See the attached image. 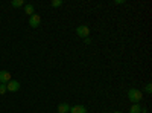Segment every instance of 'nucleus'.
<instances>
[{
  "label": "nucleus",
  "instance_id": "nucleus-1",
  "mask_svg": "<svg viewBox=\"0 0 152 113\" xmlns=\"http://www.w3.org/2000/svg\"><path fill=\"white\" fill-rule=\"evenodd\" d=\"M128 98L132 104H140V101L143 99V93L138 89H129L128 90Z\"/></svg>",
  "mask_w": 152,
  "mask_h": 113
},
{
  "label": "nucleus",
  "instance_id": "nucleus-2",
  "mask_svg": "<svg viewBox=\"0 0 152 113\" xmlns=\"http://www.w3.org/2000/svg\"><path fill=\"white\" fill-rule=\"evenodd\" d=\"M76 34H78V37H81V38H87V37L90 35V28H88L87 24H79V26L76 28Z\"/></svg>",
  "mask_w": 152,
  "mask_h": 113
},
{
  "label": "nucleus",
  "instance_id": "nucleus-3",
  "mask_svg": "<svg viewBox=\"0 0 152 113\" xmlns=\"http://www.w3.org/2000/svg\"><path fill=\"white\" fill-rule=\"evenodd\" d=\"M6 90H9V92H18L20 90V83L15 81V80H11L6 84Z\"/></svg>",
  "mask_w": 152,
  "mask_h": 113
},
{
  "label": "nucleus",
  "instance_id": "nucleus-4",
  "mask_svg": "<svg viewBox=\"0 0 152 113\" xmlns=\"http://www.w3.org/2000/svg\"><path fill=\"white\" fill-rule=\"evenodd\" d=\"M29 24L32 28H38L41 24V17L38 16V14H34V16H31L29 17Z\"/></svg>",
  "mask_w": 152,
  "mask_h": 113
},
{
  "label": "nucleus",
  "instance_id": "nucleus-5",
  "mask_svg": "<svg viewBox=\"0 0 152 113\" xmlns=\"http://www.w3.org/2000/svg\"><path fill=\"white\" fill-rule=\"evenodd\" d=\"M11 81V73L8 70H0V84H8Z\"/></svg>",
  "mask_w": 152,
  "mask_h": 113
},
{
  "label": "nucleus",
  "instance_id": "nucleus-6",
  "mask_svg": "<svg viewBox=\"0 0 152 113\" xmlns=\"http://www.w3.org/2000/svg\"><path fill=\"white\" fill-rule=\"evenodd\" d=\"M69 113H87V109L84 106H73V107H70Z\"/></svg>",
  "mask_w": 152,
  "mask_h": 113
},
{
  "label": "nucleus",
  "instance_id": "nucleus-7",
  "mask_svg": "<svg viewBox=\"0 0 152 113\" xmlns=\"http://www.w3.org/2000/svg\"><path fill=\"white\" fill-rule=\"evenodd\" d=\"M70 112V106L67 103H61L58 106V113H69Z\"/></svg>",
  "mask_w": 152,
  "mask_h": 113
},
{
  "label": "nucleus",
  "instance_id": "nucleus-8",
  "mask_svg": "<svg viewBox=\"0 0 152 113\" xmlns=\"http://www.w3.org/2000/svg\"><path fill=\"white\" fill-rule=\"evenodd\" d=\"M24 12L31 17V16H34V12H35V9H34V5H31V3H24Z\"/></svg>",
  "mask_w": 152,
  "mask_h": 113
},
{
  "label": "nucleus",
  "instance_id": "nucleus-9",
  "mask_svg": "<svg viewBox=\"0 0 152 113\" xmlns=\"http://www.w3.org/2000/svg\"><path fill=\"white\" fill-rule=\"evenodd\" d=\"M143 109H142V106L140 104H132L131 106V110H129V113H140Z\"/></svg>",
  "mask_w": 152,
  "mask_h": 113
},
{
  "label": "nucleus",
  "instance_id": "nucleus-10",
  "mask_svg": "<svg viewBox=\"0 0 152 113\" xmlns=\"http://www.w3.org/2000/svg\"><path fill=\"white\" fill-rule=\"evenodd\" d=\"M11 5L14 8H20V6H24V0H12Z\"/></svg>",
  "mask_w": 152,
  "mask_h": 113
},
{
  "label": "nucleus",
  "instance_id": "nucleus-11",
  "mask_svg": "<svg viewBox=\"0 0 152 113\" xmlns=\"http://www.w3.org/2000/svg\"><path fill=\"white\" fill-rule=\"evenodd\" d=\"M52 6H53V8H59V6H62V0H53V2H52Z\"/></svg>",
  "mask_w": 152,
  "mask_h": 113
},
{
  "label": "nucleus",
  "instance_id": "nucleus-12",
  "mask_svg": "<svg viewBox=\"0 0 152 113\" xmlns=\"http://www.w3.org/2000/svg\"><path fill=\"white\" fill-rule=\"evenodd\" d=\"M8 90H6V84H0V95H3V93H6Z\"/></svg>",
  "mask_w": 152,
  "mask_h": 113
},
{
  "label": "nucleus",
  "instance_id": "nucleus-13",
  "mask_svg": "<svg viewBox=\"0 0 152 113\" xmlns=\"http://www.w3.org/2000/svg\"><path fill=\"white\" fill-rule=\"evenodd\" d=\"M145 92H146V93H151V92H152V84H151V83H149V84H146Z\"/></svg>",
  "mask_w": 152,
  "mask_h": 113
},
{
  "label": "nucleus",
  "instance_id": "nucleus-14",
  "mask_svg": "<svg viewBox=\"0 0 152 113\" xmlns=\"http://www.w3.org/2000/svg\"><path fill=\"white\" fill-rule=\"evenodd\" d=\"M84 43L85 44H90L91 43V38H90V37H87V38H84Z\"/></svg>",
  "mask_w": 152,
  "mask_h": 113
},
{
  "label": "nucleus",
  "instance_id": "nucleus-15",
  "mask_svg": "<svg viewBox=\"0 0 152 113\" xmlns=\"http://www.w3.org/2000/svg\"><path fill=\"white\" fill-rule=\"evenodd\" d=\"M114 3H116V5H123L125 0H114Z\"/></svg>",
  "mask_w": 152,
  "mask_h": 113
},
{
  "label": "nucleus",
  "instance_id": "nucleus-16",
  "mask_svg": "<svg viewBox=\"0 0 152 113\" xmlns=\"http://www.w3.org/2000/svg\"><path fill=\"white\" fill-rule=\"evenodd\" d=\"M140 113H148V112H146V110H145V109H143V110H142V112H140Z\"/></svg>",
  "mask_w": 152,
  "mask_h": 113
},
{
  "label": "nucleus",
  "instance_id": "nucleus-17",
  "mask_svg": "<svg viewBox=\"0 0 152 113\" xmlns=\"http://www.w3.org/2000/svg\"><path fill=\"white\" fill-rule=\"evenodd\" d=\"M114 113H122V112H114Z\"/></svg>",
  "mask_w": 152,
  "mask_h": 113
},
{
  "label": "nucleus",
  "instance_id": "nucleus-18",
  "mask_svg": "<svg viewBox=\"0 0 152 113\" xmlns=\"http://www.w3.org/2000/svg\"><path fill=\"white\" fill-rule=\"evenodd\" d=\"M104 113H108V112H104Z\"/></svg>",
  "mask_w": 152,
  "mask_h": 113
}]
</instances>
